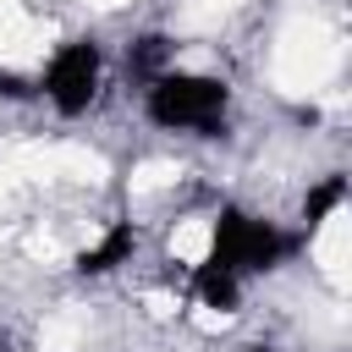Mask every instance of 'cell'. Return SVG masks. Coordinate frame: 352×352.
Returning <instances> with one entry per match:
<instances>
[{"instance_id": "obj_1", "label": "cell", "mask_w": 352, "mask_h": 352, "mask_svg": "<svg viewBox=\"0 0 352 352\" xmlns=\"http://www.w3.org/2000/svg\"><path fill=\"white\" fill-rule=\"evenodd\" d=\"M226 104H231V88L220 77H204V72H160L143 88V116L160 132L214 138L226 126Z\"/></svg>"}, {"instance_id": "obj_2", "label": "cell", "mask_w": 352, "mask_h": 352, "mask_svg": "<svg viewBox=\"0 0 352 352\" xmlns=\"http://www.w3.org/2000/svg\"><path fill=\"white\" fill-rule=\"evenodd\" d=\"M297 242H302V236L280 231L275 220H264V214H248V209L226 204V209L214 214L209 264H220V270H231L236 280H248V275H270V270H280V264L297 253Z\"/></svg>"}, {"instance_id": "obj_3", "label": "cell", "mask_w": 352, "mask_h": 352, "mask_svg": "<svg viewBox=\"0 0 352 352\" xmlns=\"http://www.w3.org/2000/svg\"><path fill=\"white\" fill-rule=\"evenodd\" d=\"M99 82H104V50L94 38H66L50 66L38 72V94L55 104V116H88L94 99H99Z\"/></svg>"}, {"instance_id": "obj_4", "label": "cell", "mask_w": 352, "mask_h": 352, "mask_svg": "<svg viewBox=\"0 0 352 352\" xmlns=\"http://www.w3.org/2000/svg\"><path fill=\"white\" fill-rule=\"evenodd\" d=\"M132 253H138V231H132V220H116V226H110L94 248H82L77 275H110V270L132 264Z\"/></svg>"}, {"instance_id": "obj_5", "label": "cell", "mask_w": 352, "mask_h": 352, "mask_svg": "<svg viewBox=\"0 0 352 352\" xmlns=\"http://www.w3.org/2000/svg\"><path fill=\"white\" fill-rule=\"evenodd\" d=\"M192 292H198V302H204V308H220V314H231V308L242 302V280H236L231 270L209 264V258L192 270Z\"/></svg>"}, {"instance_id": "obj_6", "label": "cell", "mask_w": 352, "mask_h": 352, "mask_svg": "<svg viewBox=\"0 0 352 352\" xmlns=\"http://www.w3.org/2000/svg\"><path fill=\"white\" fill-rule=\"evenodd\" d=\"M170 55H176V44H170L165 33H143V38L126 50V72H138V77L148 82V77L170 72Z\"/></svg>"}, {"instance_id": "obj_7", "label": "cell", "mask_w": 352, "mask_h": 352, "mask_svg": "<svg viewBox=\"0 0 352 352\" xmlns=\"http://www.w3.org/2000/svg\"><path fill=\"white\" fill-rule=\"evenodd\" d=\"M341 204H346V176H324V182H314L308 198H302V226H308V231L324 226Z\"/></svg>"}, {"instance_id": "obj_8", "label": "cell", "mask_w": 352, "mask_h": 352, "mask_svg": "<svg viewBox=\"0 0 352 352\" xmlns=\"http://www.w3.org/2000/svg\"><path fill=\"white\" fill-rule=\"evenodd\" d=\"M0 99L22 104V99H38V77H22V72H0Z\"/></svg>"}, {"instance_id": "obj_9", "label": "cell", "mask_w": 352, "mask_h": 352, "mask_svg": "<svg viewBox=\"0 0 352 352\" xmlns=\"http://www.w3.org/2000/svg\"><path fill=\"white\" fill-rule=\"evenodd\" d=\"M248 352H275V346H248Z\"/></svg>"}, {"instance_id": "obj_10", "label": "cell", "mask_w": 352, "mask_h": 352, "mask_svg": "<svg viewBox=\"0 0 352 352\" xmlns=\"http://www.w3.org/2000/svg\"><path fill=\"white\" fill-rule=\"evenodd\" d=\"M0 352H6V330H0Z\"/></svg>"}]
</instances>
